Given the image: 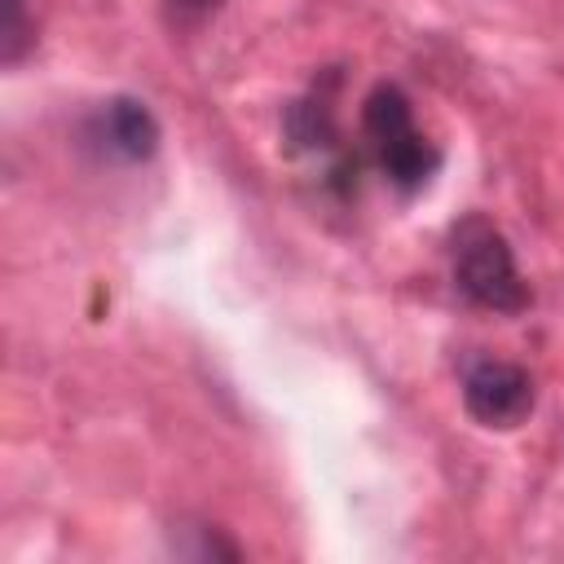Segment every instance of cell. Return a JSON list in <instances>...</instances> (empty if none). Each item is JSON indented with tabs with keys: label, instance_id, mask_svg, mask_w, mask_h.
Masks as SVG:
<instances>
[{
	"label": "cell",
	"instance_id": "277c9868",
	"mask_svg": "<svg viewBox=\"0 0 564 564\" xmlns=\"http://www.w3.org/2000/svg\"><path fill=\"white\" fill-rule=\"evenodd\" d=\"M101 145L123 163H145L159 150V119L137 97H110L97 115Z\"/></svg>",
	"mask_w": 564,
	"mask_h": 564
},
{
	"label": "cell",
	"instance_id": "7a4b0ae2",
	"mask_svg": "<svg viewBox=\"0 0 564 564\" xmlns=\"http://www.w3.org/2000/svg\"><path fill=\"white\" fill-rule=\"evenodd\" d=\"M454 282L476 308L489 313H524L533 300L507 238L485 216H467L463 225H454Z\"/></svg>",
	"mask_w": 564,
	"mask_h": 564
},
{
	"label": "cell",
	"instance_id": "8992f818",
	"mask_svg": "<svg viewBox=\"0 0 564 564\" xmlns=\"http://www.w3.org/2000/svg\"><path fill=\"white\" fill-rule=\"evenodd\" d=\"M4 18H0V57L4 66H18L22 53L31 48V22H26V0H0Z\"/></svg>",
	"mask_w": 564,
	"mask_h": 564
},
{
	"label": "cell",
	"instance_id": "6da1fadb",
	"mask_svg": "<svg viewBox=\"0 0 564 564\" xmlns=\"http://www.w3.org/2000/svg\"><path fill=\"white\" fill-rule=\"evenodd\" d=\"M361 137L370 159L379 163V172L401 189L414 194L432 181V172L441 167V150L419 132L410 97L397 84H375L361 101Z\"/></svg>",
	"mask_w": 564,
	"mask_h": 564
},
{
	"label": "cell",
	"instance_id": "52a82bcc",
	"mask_svg": "<svg viewBox=\"0 0 564 564\" xmlns=\"http://www.w3.org/2000/svg\"><path fill=\"white\" fill-rule=\"evenodd\" d=\"M220 4H225V0H163V13H167L172 26H198V22H207Z\"/></svg>",
	"mask_w": 564,
	"mask_h": 564
},
{
	"label": "cell",
	"instance_id": "3957f363",
	"mask_svg": "<svg viewBox=\"0 0 564 564\" xmlns=\"http://www.w3.org/2000/svg\"><path fill=\"white\" fill-rule=\"evenodd\" d=\"M463 405L480 427L511 432L533 414L538 388H533V375L524 366L498 361V357H480V361H471L463 370Z\"/></svg>",
	"mask_w": 564,
	"mask_h": 564
},
{
	"label": "cell",
	"instance_id": "5b68a950",
	"mask_svg": "<svg viewBox=\"0 0 564 564\" xmlns=\"http://www.w3.org/2000/svg\"><path fill=\"white\" fill-rule=\"evenodd\" d=\"M282 137L291 154H339V128H335V110L322 93L300 97L286 106L282 115Z\"/></svg>",
	"mask_w": 564,
	"mask_h": 564
}]
</instances>
